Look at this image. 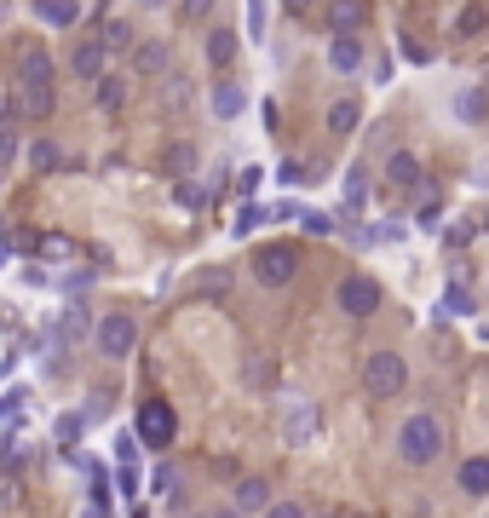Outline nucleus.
<instances>
[{
	"label": "nucleus",
	"mask_w": 489,
	"mask_h": 518,
	"mask_svg": "<svg viewBox=\"0 0 489 518\" xmlns=\"http://www.w3.org/2000/svg\"><path fill=\"white\" fill-rule=\"evenodd\" d=\"M443 455H449V426L432 409H415L409 421L397 426V461L403 467H438Z\"/></svg>",
	"instance_id": "f257e3e1"
},
{
	"label": "nucleus",
	"mask_w": 489,
	"mask_h": 518,
	"mask_svg": "<svg viewBox=\"0 0 489 518\" xmlns=\"http://www.w3.org/2000/svg\"><path fill=\"white\" fill-rule=\"evenodd\" d=\"M58 64H52L41 47H24V58H18V98H24V116L29 121H52V110H58Z\"/></svg>",
	"instance_id": "f03ea898"
},
{
	"label": "nucleus",
	"mask_w": 489,
	"mask_h": 518,
	"mask_svg": "<svg viewBox=\"0 0 489 518\" xmlns=\"http://www.w3.org/2000/svg\"><path fill=\"white\" fill-rule=\"evenodd\" d=\"M93 352L104 363H127V357L139 352V317L133 311H104L93 323Z\"/></svg>",
	"instance_id": "7ed1b4c3"
},
{
	"label": "nucleus",
	"mask_w": 489,
	"mask_h": 518,
	"mask_svg": "<svg viewBox=\"0 0 489 518\" xmlns=\"http://www.w3.org/2000/svg\"><path fill=\"white\" fill-rule=\"evenodd\" d=\"M248 271H254L259 288H288L300 277V248L294 242H259L248 254Z\"/></svg>",
	"instance_id": "20e7f679"
},
{
	"label": "nucleus",
	"mask_w": 489,
	"mask_h": 518,
	"mask_svg": "<svg viewBox=\"0 0 489 518\" xmlns=\"http://www.w3.org/2000/svg\"><path fill=\"white\" fill-rule=\"evenodd\" d=\"M403 386H409V363H403V352H369L363 357V392H369L374 403L386 398H403Z\"/></svg>",
	"instance_id": "39448f33"
},
{
	"label": "nucleus",
	"mask_w": 489,
	"mask_h": 518,
	"mask_svg": "<svg viewBox=\"0 0 489 518\" xmlns=\"http://www.w3.org/2000/svg\"><path fill=\"white\" fill-rule=\"evenodd\" d=\"M380 300H386V294H380V283H374V277H363V271H351V277H340V288H334V306L346 311L351 323H363V317H374V311H380Z\"/></svg>",
	"instance_id": "423d86ee"
},
{
	"label": "nucleus",
	"mask_w": 489,
	"mask_h": 518,
	"mask_svg": "<svg viewBox=\"0 0 489 518\" xmlns=\"http://www.w3.org/2000/svg\"><path fill=\"white\" fill-rule=\"evenodd\" d=\"M144 438V449H167L179 438V415H173V403L167 398H144L139 403V426H133Z\"/></svg>",
	"instance_id": "0eeeda50"
},
{
	"label": "nucleus",
	"mask_w": 489,
	"mask_h": 518,
	"mask_svg": "<svg viewBox=\"0 0 489 518\" xmlns=\"http://www.w3.org/2000/svg\"><path fill=\"white\" fill-rule=\"evenodd\" d=\"M64 70H70L75 81H98V75L110 70V47H104L98 35H81V41H70V52H64Z\"/></svg>",
	"instance_id": "6e6552de"
},
{
	"label": "nucleus",
	"mask_w": 489,
	"mask_h": 518,
	"mask_svg": "<svg viewBox=\"0 0 489 518\" xmlns=\"http://www.w3.org/2000/svg\"><path fill=\"white\" fill-rule=\"evenodd\" d=\"M127 64H133V75H156L162 81L173 70V47H167L162 35H139V47L127 52Z\"/></svg>",
	"instance_id": "1a4fd4ad"
},
{
	"label": "nucleus",
	"mask_w": 489,
	"mask_h": 518,
	"mask_svg": "<svg viewBox=\"0 0 489 518\" xmlns=\"http://www.w3.org/2000/svg\"><path fill=\"white\" fill-rule=\"evenodd\" d=\"M236 52H242V41H236V29L213 18V24H208V35H202V58H208V70H219V75H225V70L236 64Z\"/></svg>",
	"instance_id": "9d476101"
},
{
	"label": "nucleus",
	"mask_w": 489,
	"mask_h": 518,
	"mask_svg": "<svg viewBox=\"0 0 489 518\" xmlns=\"http://www.w3.org/2000/svg\"><path fill=\"white\" fill-rule=\"evenodd\" d=\"M311 438H317V403L294 398V403H288V415H282V444L300 449V444H311Z\"/></svg>",
	"instance_id": "9b49d317"
},
{
	"label": "nucleus",
	"mask_w": 489,
	"mask_h": 518,
	"mask_svg": "<svg viewBox=\"0 0 489 518\" xmlns=\"http://www.w3.org/2000/svg\"><path fill=\"white\" fill-rule=\"evenodd\" d=\"M449 110H455V121H461V127H489V81H472V87H461V93L449 98Z\"/></svg>",
	"instance_id": "f8f14e48"
},
{
	"label": "nucleus",
	"mask_w": 489,
	"mask_h": 518,
	"mask_svg": "<svg viewBox=\"0 0 489 518\" xmlns=\"http://www.w3.org/2000/svg\"><path fill=\"white\" fill-rule=\"evenodd\" d=\"M369 52H363V35H328V70L334 75H363Z\"/></svg>",
	"instance_id": "ddd939ff"
},
{
	"label": "nucleus",
	"mask_w": 489,
	"mask_h": 518,
	"mask_svg": "<svg viewBox=\"0 0 489 518\" xmlns=\"http://www.w3.org/2000/svg\"><path fill=\"white\" fill-rule=\"evenodd\" d=\"M380 173H386V185H392V190H420V185H426V167H420L415 150H392Z\"/></svg>",
	"instance_id": "4468645a"
},
{
	"label": "nucleus",
	"mask_w": 489,
	"mask_h": 518,
	"mask_svg": "<svg viewBox=\"0 0 489 518\" xmlns=\"http://www.w3.org/2000/svg\"><path fill=\"white\" fill-rule=\"evenodd\" d=\"M323 24H328V35H357L369 24V0H328Z\"/></svg>",
	"instance_id": "2eb2a0df"
},
{
	"label": "nucleus",
	"mask_w": 489,
	"mask_h": 518,
	"mask_svg": "<svg viewBox=\"0 0 489 518\" xmlns=\"http://www.w3.org/2000/svg\"><path fill=\"white\" fill-rule=\"evenodd\" d=\"M231 507L236 513H271V478H236V490H231Z\"/></svg>",
	"instance_id": "dca6fc26"
},
{
	"label": "nucleus",
	"mask_w": 489,
	"mask_h": 518,
	"mask_svg": "<svg viewBox=\"0 0 489 518\" xmlns=\"http://www.w3.org/2000/svg\"><path fill=\"white\" fill-rule=\"evenodd\" d=\"M455 490L472 495V501H484L489 495V455H466L461 467H455Z\"/></svg>",
	"instance_id": "f3484780"
},
{
	"label": "nucleus",
	"mask_w": 489,
	"mask_h": 518,
	"mask_svg": "<svg viewBox=\"0 0 489 518\" xmlns=\"http://www.w3.org/2000/svg\"><path fill=\"white\" fill-rule=\"evenodd\" d=\"M213 121H236L242 116V110H248V93H242V81H231V75H225V81H213Z\"/></svg>",
	"instance_id": "a211bd4d"
},
{
	"label": "nucleus",
	"mask_w": 489,
	"mask_h": 518,
	"mask_svg": "<svg viewBox=\"0 0 489 518\" xmlns=\"http://www.w3.org/2000/svg\"><path fill=\"white\" fill-rule=\"evenodd\" d=\"M196 162H202V156H196V144H190V139H173V144L162 150L167 179H190V173H196Z\"/></svg>",
	"instance_id": "6ab92c4d"
},
{
	"label": "nucleus",
	"mask_w": 489,
	"mask_h": 518,
	"mask_svg": "<svg viewBox=\"0 0 489 518\" xmlns=\"http://www.w3.org/2000/svg\"><path fill=\"white\" fill-rule=\"evenodd\" d=\"M357 121H363V104H357V98H334V104H328V133H334V139H351Z\"/></svg>",
	"instance_id": "aec40b11"
},
{
	"label": "nucleus",
	"mask_w": 489,
	"mask_h": 518,
	"mask_svg": "<svg viewBox=\"0 0 489 518\" xmlns=\"http://www.w3.org/2000/svg\"><path fill=\"white\" fill-rule=\"evenodd\" d=\"M35 18L52 29H75L81 24V0H35Z\"/></svg>",
	"instance_id": "412c9836"
},
{
	"label": "nucleus",
	"mask_w": 489,
	"mask_h": 518,
	"mask_svg": "<svg viewBox=\"0 0 489 518\" xmlns=\"http://www.w3.org/2000/svg\"><path fill=\"white\" fill-rule=\"evenodd\" d=\"M489 29V6L484 0H466L461 12H455V41H478Z\"/></svg>",
	"instance_id": "4be33fe9"
},
{
	"label": "nucleus",
	"mask_w": 489,
	"mask_h": 518,
	"mask_svg": "<svg viewBox=\"0 0 489 518\" xmlns=\"http://www.w3.org/2000/svg\"><path fill=\"white\" fill-rule=\"evenodd\" d=\"M438 219H443V190L426 179V185L415 190V225H420V231H432Z\"/></svg>",
	"instance_id": "5701e85b"
},
{
	"label": "nucleus",
	"mask_w": 489,
	"mask_h": 518,
	"mask_svg": "<svg viewBox=\"0 0 489 518\" xmlns=\"http://www.w3.org/2000/svg\"><path fill=\"white\" fill-rule=\"evenodd\" d=\"M93 93H98V110H104V116H116V110H127V81H121V75H98L93 81Z\"/></svg>",
	"instance_id": "b1692460"
},
{
	"label": "nucleus",
	"mask_w": 489,
	"mask_h": 518,
	"mask_svg": "<svg viewBox=\"0 0 489 518\" xmlns=\"http://www.w3.org/2000/svg\"><path fill=\"white\" fill-rule=\"evenodd\" d=\"M98 41L110 52H133L139 47V29L127 24V18H104V24H98Z\"/></svg>",
	"instance_id": "393cba45"
},
{
	"label": "nucleus",
	"mask_w": 489,
	"mask_h": 518,
	"mask_svg": "<svg viewBox=\"0 0 489 518\" xmlns=\"http://www.w3.org/2000/svg\"><path fill=\"white\" fill-rule=\"evenodd\" d=\"M64 167V150H58V139H29V173H58Z\"/></svg>",
	"instance_id": "a878e982"
},
{
	"label": "nucleus",
	"mask_w": 489,
	"mask_h": 518,
	"mask_svg": "<svg viewBox=\"0 0 489 518\" xmlns=\"http://www.w3.org/2000/svg\"><path fill=\"white\" fill-rule=\"evenodd\" d=\"M150 490L162 495L167 507H185V478H179V467H156L150 472Z\"/></svg>",
	"instance_id": "bb28decb"
},
{
	"label": "nucleus",
	"mask_w": 489,
	"mask_h": 518,
	"mask_svg": "<svg viewBox=\"0 0 489 518\" xmlns=\"http://www.w3.org/2000/svg\"><path fill=\"white\" fill-rule=\"evenodd\" d=\"M363 208H369V173L351 167L346 173V213H363Z\"/></svg>",
	"instance_id": "cd10ccee"
},
{
	"label": "nucleus",
	"mask_w": 489,
	"mask_h": 518,
	"mask_svg": "<svg viewBox=\"0 0 489 518\" xmlns=\"http://www.w3.org/2000/svg\"><path fill=\"white\" fill-rule=\"evenodd\" d=\"M173 202H179L185 213H202L208 208V190L196 185V179H173Z\"/></svg>",
	"instance_id": "c85d7f7f"
},
{
	"label": "nucleus",
	"mask_w": 489,
	"mask_h": 518,
	"mask_svg": "<svg viewBox=\"0 0 489 518\" xmlns=\"http://www.w3.org/2000/svg\"><path fill=\"white\" fill-rule=\"evenodd\" d=\"M443 311H449V317H472V288H461V277L443 288Z\"/></svg>",
	"instance_id": "c756f323"
},
{
	"label": "nucleus",
	"mask_w": 489,
	"mask_h": 518,
	"mask_svg": "<svg viewBox=\"0 0 489 518\" xmlns=\"http://www.w3.org/2000/svg\"><path fill=\"white\" fill-rule=\"evenodd\" d=\"M18 150H24V139H18V121H0V173L18 162Z\"/></svg>",
	"instance_id": "7c9ffc66"
},
{
	"label": "nucleus",
	"mask_w": 489,
	"mask_h": 518,
	"mask_svg": "<svg viewBox=\"0 0 489 518\" xmlns=\"http://www.w3.org/2000/svg\"><path fill=\"white\" fill-rule=\"evenodd\" d=\"M213 12H219V0H179V18L185 24H213Z\"/></svg>",
	"instance_id": "2f4dec72"
},
{
	"label": "nucleus",
	"mask_w": 489,
	"mask_h": 518,
	"mask_svg": "<svg viewBox=\"0 0 489 518\" xmlns=\"http://www.w3.org/2000/svg\"><path fill=\"white\" fill-rule=\"evenodd\" d=\"M265 0H248V41H265Z\"/></svg>",
	"instance_id": "473e14b6"
},
{
	"label": "nucleus",
	"mask_w": 489,
	"mask_h": 518,
	"mask_svg": "<svg viewBox=\"0 0 489 518\" xmlns=\"http://www.w3.org/2000/svg\"><path fill=\"white\" fill-rule=\"evenodd\" d=\"M259 219H271V213H265V208H254V202H248V208L236 213V236H248V231H254V225H259Z\"/></svg>",
	"instance_id": "72a5a7b5"
},
{
	"label": "nucleus",
	"mask_w": 489,
	"mask_h": 518,
	"mask_svg": "<svg viewBox=\"0 0 489 518\" xmlns=\"http://www.w3.org/2000/svg\"><path fill=\"white\" fill-rule=\"evenodd\" d=\"M300 225L311 236H334V219H328V213H300Z\"/></svg>",
	"instance_id": "f704fd0d"
},
{
	"label": "nucleus",
	"mask_w": 489,
	"mask_h": 518,
	"mask_svg": "<svg viewBox=\"0 0 489 518\" xmlns=\"http://www.w3.org/2000/svg\"><path fill=\"white\" fill-rule=\"evenodd\" d=\"M300 179H311V167H305V162H282V185H300Z\"/></svg>",
	"instance_id": "c9c22d12"
},
{
	"label": "nucleus",
	"mask_w": 489,
	"mask_h": 518,
	"mask_svg": "<svg viewBox=\"0 0 489 518\" xmlns=\"http://www.w3.org/2000/svg\"><path fill=\"white\" fill-rule=\"evenodd\" d=\"M403 58H415V64H432V47H426V41H403Z\"/></svg>",
	"instance_id": "e433bc0d"
},
{
	"label": "nucleus",
	"mask_w": 489,
	"mask_h": 518,
	"mask_svg": "<svg viewBox=\"0 0 489 518\" xmlns=\"http://www.w3.org/2000/svg\"><path fill=\"white\" fill-rule=\"evenodd\" d=\"M225 288H231V277H225V271H208V277H202V294H225Z\"/></svg>",
	"instance_id": "4c0bfd02"
},
{
	"label": "nucleus",
	"mask_w": 489,
	"mask_h": 518,
	"mask_svg": "<svg viewBox=\"0 0 489 518\" xmlns=\"http://www.w3.org/2000/svg\"><path fill=\"white\" fill-rule=\"evenodd\" d=\"M265 380H271V363H265V357H254V363H248V386H265Z\"/></svg>",
	"instance_id": "58836bf2"
},
{
	"label": "nucleus",
	"mask_w": 489,
	"mask_h": 518,
	"mask_svg": "<svg viewBox=\"0 0 489 518\" xmlns=\"http://www.w3.org/2000/svg\"><path fill=\"white\" fill-rule=\"evenodd\" d=\"M58 438H64V444H75V438H81V415H64V421H58Z\"/></svg>",
	"instance_id": "ea45409f"
},
{
	"label": "nucleus",
	"mask_w": 489,
	"mask_h": 518,
	"mask_svg": "<svg viewBox=\"0 0 489 518\" xmlns=\"http://www.w3.org/2000/svg\"><path fill=\"white\" fill-rule=\"evenodd\" d=\"M41 254H47V259H64V254H70V242H64V236H47V242H41Z\"/></svg>",
	"instance_id": "a19ab883"
},
{
	"label": "nucleus",
	"mask_w": 489,
	"mask_h": 518,
	"mask_svg": "<svg viewBox=\"0 0 489 518\" xmlns=\"http://www.w3.org/2000/svg\"><path fill=\"white\" fill-rule=\"evenodd\" d=\"M271 513H277V518H300L305 507H300V501H271Z\"/></svg>",
	"instance_id": "79ce46f5"
},
{
	"label": "nucleus",
	"mask_w": 489,
	"mask_h": 518,
	"mask_svg": "<svg viewBox=\"0 0 489 518\" xmlns=\"http://www.w3.org/2000/svg\"><path fill=\"white\" fill-rule=\"evenodd\" d=\"M311 6H317V0H282V12H288V18H305Z\"/></svg>",
	"instance_id": "37998d69"
},
{
	"label": "nucleus",
	"mask_w": 489,
	"mask_h": 518,
	"mask_svg": "<svg viewBox=\"0 0 489 518\" xmlns=\"http://www.w3.org/2000/svg\"><path fill=\"white\" fill-rule=\"evenodd\" d=\"M6 409H18V392H12V398H0V415H6Z\"/></svg>",
	"instance_id": "c03bdc74"
},
{
	"label": "nucleus",
	"mask_w": 489,
	"mask_h": 518,
	"mask_svg": "<svg viewBox=\"0 0 489 518\" xmlns=\"http://www.w3.org/2000/svg\"><path fill=\"white\" fill-rule=\"evenodd\" d=\"M484 236H489V208H484Z\"/></svg>",
	"instance_id": "a18cd8bd"
},
{
	"label": "nucleus",
	"mask_w": 489,
	"mask_h": 518,
	"mask_svg": "<svg viewBox=\"0 0 489 518\" xmlns=\"http://www.w3.org/2000/svg\"><path fill=\"white\" fill-rule=\"evenodd\" d=\"M139 6H162V0H139Z\"/></svg>",
	"instance_id": "49530a36"
}]
</instances>
